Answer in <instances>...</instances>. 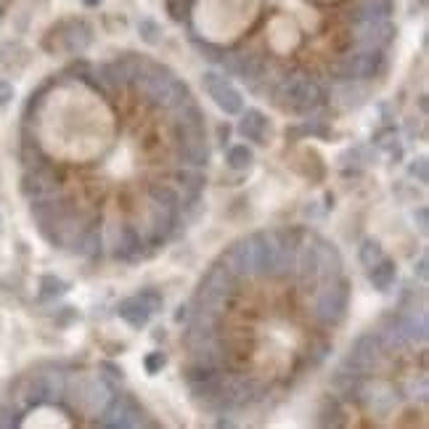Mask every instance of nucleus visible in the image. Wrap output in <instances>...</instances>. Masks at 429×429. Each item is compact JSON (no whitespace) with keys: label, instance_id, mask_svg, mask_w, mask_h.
Returning a JSON list of instances; mask_svg holds the SVG:
<instances>
[{"label":"nucleus","instance_id":"1","mask_svg":"<svg viewBox=\"0 0 429 429\" xmlns=\"http://www.w3.org/2000/svg\"><path fill=\"white\" fill-rule=\"evenodd\" d=\"M204 88L210 93V99H212L220 109L226 114H241L244 112V101H241V93L231 82H228L223 75H217V72H207L204 75Z\"/></svg>","mask_w":429,"mask_h":429},{"label":"nucleus","instance_id":"2","mask_svg":"<svg viewBox=\"0 0 429 429\" xmlns=\"http://www.w3.org/2000/svg\"><path fill=\"white\" fill-rule=\"evenodd\" d=\"M152 305L146 303L140 294H136V297H127V300H122V303L117 305V316L125 318L127 323L133 328H143L146 323H149V318H152Z\"/></svg>","mask_w":429,"mask_h":429},{"label":"nucleus","instance_id":"3","mask_svg":"<svg viewBox=\"0 0 429 429\" xmlns=\"http://www.w3.org/2000/svg\"><path fill=\"white\" fill-rule=\"evenodd\" d=\"M268 119L263 112H257V109H247L244 112V117H241L239 122V133L244 136V138L254 140V143H266L268 138Z\"/></svg>","mask_w":429,"mask_h":429},{"label":"nucleus","instance_id":"4","mask_svg":"<svg viewBox=\"0 0 429 429\" xmlns=\"http://www.w3.org/2000/svg\"><path fill=\"white\" fill-rule=\"evenodd\" d=\"M22 424H24V427H69L72 421L64 419L61 411L48 408V405H40V408H35V411L29 414V419H24Z\"/></svg>","mask_w":429,"mask_h":429},{"label":"nucleus","instance_id":"5","mask_svg":"<svg viewBox=\"0 0 429 429\" xmlns=\"http://www.w3.org/2000/svg\"><path fill=\"white\" fill-rule=\"evenodd\" d=\"M395 276H398V270H395V263L387 260V257H381L379 263L371 266L368 270V278H371V284L377 286L379 291H387L395 284Z\"/></svg>","mask_w":429,"mask_h":429},{"label":"nucleus","instance_id":"6","mask_svg":"<svg viewBox=\"0 0 429 429\" xmlns=\"http://www.w3.org/2000/svg\"><path fill=\"white\" fill-rule=\"evenodd\" d=\"M40 289H43L40 291V303H48V300H53V297H59V294L66 291V284L56 276H45L40 281Z\"/></svg>","mask_w":429,"mask_h":429},{"label":"nucleus","instance_id":"7","mask_svg":"<svg viewBox=\"0 0 429 429\" xmlns=\"http://www.w3.org/2000/svg\"><path fill=\"white\" fill-rule=\"evenodd\" d=\"M228 164L233 167V170H247L249 164H252V152L241 143V146H233L231 152H228Z\"/></svg>","mask_w":429,"mask_h":429},{"label":"nucleus","instance_id":"8","mask_svg":"<svg viewBox=\"0 0 429 429\" xmlns=\"http://www.w3.org/2000/svg\"><path fill=\"white\" fill-rule=\"evenodd\" d=\"M384 257V249H381V244L374 239H366L363 241V247H361V260L366 263L368 268L374 266V263H379Z\"/></svg>","mask_w":429,"mask_h":429},{"label":"nucleus","instance_id":"9","mask_svg":"<svg viewBox=\"0 0 429 429\" xmlns=\"http://www.w3.org/2000/svg\"><path fill=\"white\" fill-rule=\"evenodd\" d=\"M138 32L143 35V40H149V43H157L159 40V27H157V22H152V19H143L140 22V27H138Z\"/></svg>","mask_w":429,"mask_h":429},{"label":"nucleus","instance_id":"10","mask_svg":"<svg viewBox=\"0 0 429 429\" xmlns=\"http://www.w3.org/2000/svg\"><path fill=\"white\" fill-rule=\"evenodd\" d=\"M143 363H146V371H149V374H157V371L164 366V355L162 353L146 355V361H143Z\"/></svg>","mask_w":429,"mask_h":429},{"label":"nucleus","instance_id":"11","mask_svg":"<svg viewBox=\"0 0 429 429\" xmlns=\"http://www.w3.org/2000/svg\"><path fill=\"white\" fill-rule=\"evenodd\" d=\"M11 99H13V85L6 82V80H0V106L11 103Z\"/></svg>","mask_w":429,"mask_h":429},{"label":"nucleus","instance_id":"12","mask_svg":"<svg viewBox=\"0 0 429 429\" xmlns=\"http://www.w3.org/2000/svg\"><path fill=\"white\" fill-rule=\"evenodd\" d=\"M411 173H416V167H411ZM419 175H421V180H427V164H424V159H419Z\"/></svg>","mask_w":429,"mask_h":429},{"label":"nucleus","instance_id":"13","mask_svg":"<svg viewBox=\"0 0 429 429\" xmlns=\"http://www.w3.org/2000/svg\"><path fill=\"white\" fill-rule=\"evenodd\" d=\"M85 3H88V6H96V3H99V0H85Z\"/></svg>","mask_w":429,"mask_h":429}]
</instances>
